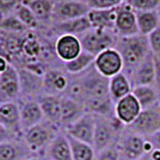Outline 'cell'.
<instances>
[{"label": "cell", "mask_w": 160, "mask_h": 160, "mask_svg": "<svg viewBox=\"0 0 160 160\" xmlns=\"http://www.w3.org/2000/svg\"><path fill=\"white\" fill-rule=\"evenodd\" d=\"M20 122L23 132L46 120L38 99L27 98L19 104Z\"/></svg>", "instance_id": "5bb4252c"}, {"label": "cell", "mask_w": 160, "mask_h": 160, "mask_svg": "<svg viewBox=\"0 0 160 160\" xmlns=\"http://www.w3.org/2000/svg\"><path fill=\"white\" fill-rule=\"evenodd\" d=\"M157 12H158V16H159V18H160V7L158 8V10H157Z\"/></svg>", "instance_id": "bcb514c9"}, {"label": "cell", "mask_w": 160, "mask_h": 160, "mask_svg": "<svg viewBox=\"0 0 160 160\" xmlns=\"http://www.w3.org/2000/svg\"><path fill=\"white\" fill-rule=\"evenodd\" d=\"M22 92L20 77L16 67L10 65L4 73L0 74V103L14 102Z\"/></svg>", "instance_id": "8fae6325"}, {"label": "cell", "mask_w": 160, "mask_h": 160, "mask_svg": "<svg viewBox=\"0 0 160 160\" xmlns=\"http://www.w3.org/2000/svg\"><path fill=\"white\" fill-rule=\"evenodd\" d=\"M93 29L115 32V23L117 17V6L108 10H90L87 14Z\"/></svg>", "instance_id": "d6986e66"}, {"label": "cell", "mask_w": 160, "mask_h": 160, "mask_svg": "<svg viewBox=\"0 0 160 160\" xmlns=\"http://www.w3.org/2000/svg\"><path fill=\"white\" fill-rule=\"evenodd\" d=\"M94 160H122L121 152L118 149L117 143L98 152L96 154V159Z\"/></svg>", "instance_id": "836d02e7"}, {"label": "cell", "mask_w": 160, "mask_h": 160, "mask_svg": "<svg viewBox=\"0 0 160 160\" xmlns=\"http://www.w3.org/2000/svg\"><path fill=\"white\" fill-rule=\"evenodd\" d=\"M23 0H0V19L13 14Z\"/></svg>", "instance_id": "e575fe53"}, {"label": "cell", "mask_w": 160, "mask_h": 160, "mask_svg": "<svg viewBox=\"0 0 160 160\" xmlns=\"http://www.w3.org/2000/svg\"><path fill=\"white\" fill-rule=\"evenodd\" d=\"M0 123L17 136L23 138L19 104H17L16 102L0 103Z\"/></svg>", "instance_id": "9a60e30c"}, {"label": "cell", "mask_w": 160, "mask_h": 160, "mask_svg": "<svg viewBox=\"0 0 160 160\" xmlns=\"http://www.w3.org/2000/svg\"><path fill=\"white\" fill-rule=\"evenodd\" d=\"M32 155L23 139L0 143V160H24Z\"/></svg>", "instance_id": "7402d4cb"}, {"label": "cell", "mask_w": 160, "mask_h": 160, "mask_svg": "<svg viewBox=\"0 0 160 160\" xmlns=\"http://www.w3.org/2000/svg\"><path fill=\"white\" fill-rule=\"evenodd\" d=\"M129 79L135 86H143V85H151L154 86V79H155V65H154V56L151 53L145 60L138 66V68L129 77Z\"/></svg>", "instance_id": "e0dca14e"}, {"label": "cell", "mask_w": 160, "mask_h": 160, "mask_svg": "<svg viewBox=\"0 0 160 160\" xmlns=\"http://www.w3.org/2000/svg\"><path fill=\"white\" fill-rule=\"evenodd\" d=\"M18 139H22V138L17 136L16 134L8 130L6 127H4L0 123V143H5V142H10V141L18 140Z\"/></svg>", "instance_id": "74e56055"}, {"label": "cell", "mask_w": 160, "mask_h": 160, "mask_svg": "<svg viewBox=\"0 0 160 160\" xmlns=\"http://www.w3.org/2000/svg\"><path fill=\"white\" fill-rule=\"evenodd\" d=\"M81 1H84V0H81Z\"/></svg>", "instance_id": "c3c4849f"}, {"label": "cell", "mask_w": 160, "mask_h": 160, "mask_svg": "<svg viewBox=\"0 0 160 160\" xmlns=\"http://www.w3.org/2000/svg\"><path fill=\"white\" fill-rule=\"evenodd\" d=\"M159 105H160V98H159Z\"/></svg>", "instance_id": "7dc6e473"}, {"label": "cell", "mask_w": 160, "mask_h": 160, "mask_svg": "<svg viewBox=\"0 0 160 160\" xmlns=\"http://www.w3.org/2000/svg\"><path fill=\"white\" fill-rule=\"evenodd\" d=\"M139 33L142 36H148L160 27V18L157 11H135Z\"/></svg>", "instance_id": "484cf974"}, {"label": "cell", "mask_w": 160, "mask_h": 160, "mask_svg": "<svg viewBox=\"0 0 160 160\" xmlns=\"http://www.w3.org/2000/svg\"><path fill=\"white\" fill-rule=\"evenodd\" d=\"M90 7L81 0H59L55 1L53 11V22L56 24L85 17L90 12Z\"/></svg>", "instance_id": "52a82bcc"}, {"label": "cell", "mask_w": 160, "mask_h": 160, "mask_svg": "<svg viewBox=\"0 0 160 160\" xmlns=\"http://www.w3.org/2000/svg\"><path fill=\"white\" fill-rule=\"evenodd\" d=\"M115 48L120 52L123 59V72L130 77L142 61L151 54V48L147 36L135 35L130 37H118Z\"/></svg>", "instance_id": "6da1fadb"}, {"label": "cell", "mask_w": 160, "mask_h": 160, "mask_svg": "<svg viewBox=\"0 0 160 160\" xmlns=\"http://www.w3.org/2000/svg\"><path fill=\"white\" fill-rule=\"evenodd\" d=\"M60 128L44 120L23 132V140L33 155L46 154L52 141L60 133Z\"/></svg>", "instance_id": "7a4b0ae2"}, {"label": "cell", "mask_w": 160, "mask_h": 160, "mask_svg": "<svg viewBox=\"0 0 160 160\" xmlns=\"http://www.w3.org/2000/svg\"><path fill=\"white\" fill-rule=\"evenodd\" d=\"M91 10H108L118 6L116 0H85Z\"/></svg>", "instance_id": "8d00e7d4"}, {"label": "cell", "mask_w": 160, "mask_h": 160, "mask_svg": "<svg viewBox=\"0 0 160 160\" xmlns=\"http://www.w3.org/2000/svg\"><path fill=\"white\" fill-rule=\"evenodd\" d=\"M0 30L7 31V32H24L27 31L28 28L18 19L16 14H10L5 18L0 19Z\"/></svg>", "instance_id": "4dcf8cb0"}, {"label": "cell", "mask_w": 160, "mask_h": 160, "mask_svg": "<svg viewBox=\"0 0 160 160\" xmlns=\"http://www.w3.org/2000/svg\"><path fill=\"white\" fill-rule=\"evenodd\" d=\"M41 50H42V48H41L40 42L37 40H35V38H27V40L23 41L22 52L28 58H31V59L37 58L41 54Z\"/></svg>", "instance_id": "1f68e13d"}, {"label": "cell", "mask_w": 160, "mask_h": 160, "mask_svg": "<svg viewBox=\"0 0 160 160\" xmlns=\"http://www.w3.org/2000/svg\"><path fill=\"white\" fill-rule=\"evenodd\" d=\"M24 160H42V158H41L40 155H32V157H29V158Z\"/></svg>", "instance_id": "ee69618b"}, {"label": "cell", "mask_w": 160, "mask_h": 160, "mask_svg": "<svg viewBox=\"0 0 160 160\" xmlns=\"http://www.w3.org/2000/svg\"><path fill=\"white\" fill-rule=\"evenodd\" d=\"M126 126L116 118L96 116V128H94L93 148L96 153L105 149L108 147L116 145L120 139L121 134L124 132Z\"/></svg>", "instance_id": "3957f363"}, {"label": "cell", "mask_w": 160, "mask_h": 160, "mask_svg": "<svg viewBox=\"0 0 160 160\" xmlns=\"http://www.w3.org/2000/svg\"><path fill=\"white\" fill-rule=\"evenodd\" d=\"M94 128H96V116L90 112H85L79 120L68 126L63 132L75 140L82 141L93 146Z\"/></svg>", "instance_id": "30bf717a"}, {"label": "cell", "mask_w": 160, "mask_h": 160, "mask_svg": "<svg viewBox=\"0 0 160 160\" xmlns=\"http://www.w3.org/2000/svg\"><path fill=\"white\" fill-rule=\"evenodd\" d=\"M134 97L140 103L142 109H147L159 103L160 94L157 91V88L151 85H143V86L133 87Z\"/></svg>", "instance_id": "4316f807"}, {"label": "cell", "mask_w": 160, "mask_h": 160, "mask_svg": "<svg viewBox=\"0 0 160 160\" xmlns=\"http://www.w3.org/2000/svg\"><path fill=\"white\" fill-rule=\"evenodd\" d=\"M94 63V56L91 54L82 50V53L79 56H77L74 60L69 61L65 65V69L71 75H79V74L86 72L90 67H92Z\"/></svg>", "instance_id": "83f0119b"}, {"label": "cell", "mask_w": 160, "mask_h": 160, "mask_svg": "<svg viewBox=\"0 0 160 160\" xmlns=\"http://www.w3.org/2000/svg\"><path fill=\"white\" fill-rule=\"evenodd\" d=\"M147 138L134 133L128 127L121 134L117 146L121 152L122 160H135L145 153V142Z\"/></svg>", "instance_id": "ba28073f"}, {"label": "cell", "mask_w": 160, "mask_h": 160, "mask_svg": "<svg viewBox=\"0 0 160 160\" xmlns=\"http://www.w3.org/2000/svg\"><path fill=\"white\" fill-rule=\"evenodd\" d=\"M87 112L84 104L66 96H61V123L62 129H66L77 120Z\"/></svg>", "instance_id": "ac0fdd59"}, {"label": "cell", "mask_w": 160, "mask_h": 160, "mask_svg": "<svg viewBox=\"0 0 160 160\" xmlns=\"http://www.w3.org/2000/svg\"><path fill=\"white\" fill-rule=\"evenodd\" d=\"M69 80L68 75L60 69H47L43 75V90L46 94L63 96L68 88Z\"/></svg>", "instance_id": "2e32d148"}, {"label": "cell", "mask_w": 160, "mask_h": 160, "mask_svg": "<svg viewBox=\"0 0 160 160\" xmlns=\"http://www.w3.org/2000/svg\"><path fill=\"white\" fill-rule=\"evenodd\" d=\"M22 4L27 5L32 11L40 23L53 22L54 0H23Z\"/></svg>", "instance_id": "d4e9b609"}, {"label": "cell", "mask_w": 160, "mask_h": 160, "mask_svg": "<svg viewBox=\"0 0 160 160\" xmlns=\"http://www.w3.org/2000/svg\"><path fill=\"white\" fill-rule=\"evenodd\" d=\"M115 33L117 37H130L139 35L136 12L129 2L117 6V17L115 23Z\"/></svg>", "instance_id": "9c48e42d"}, {"label": "cell", "mask_w": 160, "mask_h": 160, "mask_svg": "<svg viewBox=\"0 0 160 160\" xmlns=\"http://www.w3.org/2000/svg\"><path fill=\"white\" fill-rule=\"evenodd\" d=\"M10 65H11V63L8 62V60H7L6 58L2 56V55H0V74L4 73L7 68H8Z\"/></svg>", "instance_id": "ab89813d"}, {"label": "cell", "mask_w": 160, "mask_h": 160, "mask_svg": "<svg viewBox=\"0 0 160 160\" xmlns=\"http://www.w3.org/2000/svg\"><path fill=\"white\" fill-rule=\"evenodd\" d=\"M116 33L99 29H91L80 37L82 50L93 55L94 58L109 48H113L117 41Z\"/></svg>", "instance_id": "277c9868"}, {"label": "cell", "mask_w": 160, "mask_h": 160, "mask_svg": "<svg viewBox=\"0 0 160 160\" xmlns=\"http://www.w3.org/2000/svg\"><path fill=\"white\" fill-rule=\"evenodd\" d=\"M148 139L153 142L154 147L160 148V132H158L157 134H154L153 136H151V138H148Z\"/></svg>", "instance_id": "60d3db41"}, {"label": "cell", "mask_w": 160, "mask_h": 160, "mask_svg": "<svg viewBox=\"0 0 160 160\" xmlns=\"http://www.w3.org/2000/svg\"><path fill=\"white\" fill-rule=\"evenodd\" d=\"M94 68L104 78H112L123 72L124 63L120 52L116 48H109L94 58Z\"/></svg>", "instance_id": "8992f818"}, {"label": "cell", "mask_w": 160, "mask_h": 160, "mask_svg": "<svg viewBox=\"0 0 160 160\" xmlns=\"http://www.w3.org/2000/svg\"><path fill=\"white\" fill-rule=\"evenodd\" d=\"M135 11H157L160 7V0H129Z\"/></svg>", "instance_id": "d6a6232c"}, {"label": "cell", "mask_w": 160, "mask_h": 160, "mask_svg": "<svg viewBox=\"0 0 160 160\" xmlns=\"http://www.w3.org/2000/svg\"><path fill=\"white\" fill-rule=\"evenodd\" d=\"M68 136V135H67ZM72 157L73 160H94L96 159V151L92 145H88L86 142L75 140L73 138L68 136Z\"/></svg>", "instance_id": "f1b7e54d"}, {"label": "cell", "mask_w": 160, "mask_h": 160, "mask_svg": "<svg viewBox=\"0 0 160 160\" xmlns=\"http://www.w3.org/2000/svg\"><path fill=\"white\" fill-rule=\"evenodd\" d=\"M147 38L151 48V53L154 55V58L160 59V27L157 28L152 33H149Z\"/></svg>", "instance_id": "d590c367"}, {"label": "cell", "mask_w": 160, "mask_h": 160, "mask_svg": "<svg viewBox=\"0 0 160 160\" xmlns=\"http://www.w3.org/2000/svg\"><path fill=\"white\" fill-rule=\"evenodd\" d=\"M154 56V55H153ZM154 65H155V79H154V87L160 94V59L154 58Z\"/></svg>", "instance_id": "f35d334b"}, {"label": "cell", "mask_w": 160, "mask_h": 160, "mask_svg": "<svg viewBox=\"0 0 160 160\" xmlns=\"http://www.w3.org/2000/svg\"><path fill=\"white\" fill-rule=\"evenodd\" d=\"M44 118L61 129V96L43 94L38 98Z\"/></svg>", "instance_id": "44dd1931"}, {"label": "cell", "mask_w": 160, "mask_h": 160, "mask_svg": "<svg viewBox=\"0 0 160 160\" xmlns=\"http://www.w3.org/2000/svg\"><path fill=\"white\" fill-rule=\"evenodd\" d=\"M44 155L48 160H73L69 140L65 132H60L56 135Z\"/></svg>", "instance_id": "ffe728a7"}, {"label": "cell", "mask_w": 160, "mask_h": 160, "mask_svg": "<svg viewBox=\"0 0 160 160\" xmlns=\"http://www.w3.org/2000/svg\"><path fill=\"white\" fill-rule=\"evenodd\" d=\"M117 1V4L121 5V4H126V2H129V0H116Z\"/></svg>", "instance_id": "f6af8a7d"}, {"label": "cell", "mask_w": 160, "mask_h": 160, "mask_svg": "<svg viewBox=\"0 0 160 160\" xmlns=\"http://www.w3.org/2000/svg\"><path fill=\"white\" fill-rule=\"evenodd\" d=\"M134 133L145 138H151L160 132V105L159 103L153 107L142 109L138 118L128 127Z\"/></svg>", "instance_id": "5b68a950"}, {"label": "cell", "mask_w": 160, "mask_h": 160, "mask_svg": "<svg viewBox=\"0 0 160 160\" xmlns=\"http://www.w3.org/2000/svg\"><path fill=\"white\" fill-rule=\"evenodd\" d=\"M149 155H151L152 160H160V148L155 147L153 151L149 153Z\"/></svg>", "instance_id": "b9f144b4"}, {"label": "cell", "mask_w": 160, "mask_h": 160, "mask_svg": "<svg viewBox=\"0 0 160 160\" xmlns=\"http://www.w3.org/2000/svg\"><path fill=\"white\" fill-rule=\"evenodd\" d=\"M91 29H92V24L87 16L77 18V19L68 20V22H63V23H59L55 27V30L58 32H60V35L67 33V35L77 36L79 38Z\"/></svg>", "instance_id": "cb8c5ba5"}, {"label": "cell", "mask_w": 160, "mask_h": 160, "mask_svg": "<svg viewBox=\"0 0 160 160\" xmlns=\"http://www.w3.org/2000/svg\"><path fill=\"white\" fill-rule=\"evenodd\" d=\"M55 53L63 63L74 60L82 53L80 38L73 35H60L55 42Z\"/></svg>", "instance_id": "7c38bea8"}, {"label": "cell", "mask_w": 160, "mask_h": 160, "mask_svg": "<svg viewBox=\"0 0 160 160\" xmlns=\"http://www.w3.org/2000/svg\"><path fill=\"white\" fill-rule=\"evenodd\" d=\"M14 14L18 17V19L28 28V29H36L38 27L40 22L36 18V16L32 13V11L24 4H20L18 8L16 10Z\"/></svg>", "instance_id": "f546056e"}, {"label": "cell", "mask_w": 160, "mask_h": 160, "mask_svg": "<svg viewBox=\"0 0 160 160\" xmlns=\"http://www.w3.org/2000/svg\"><path fill=\"white\" fill-rule=\"evenodd\" d=\"M135 160H152V158H151L149 154H143L142 157H140V158H138V159H135Z\"/></svg>", "instance_id": "7bdbcfd3"}, {"label": "cell", "mask_w": 160, "mask_h": 160, "mask_svg": "<svg viewBox=\"0 0 160 160\" xmlns=\"http://www.w3.org/2000/svg\"><path fill=\"white\" fill-rule=\"evenodd\" d=\"M133 92V84L124 72L115 75L109 79V94L113 103Z\"/></svg>", "instance_id": "603a6c76"}, {"label": "cell", "mask_w": 160, "mask_h": 160, "mask_svg": "<svg viewBox=\"0 0 160 160\" xmlns=\"http://www.w3.org/2000/svg\"><path fill=\"white\" fill-rule=\"evenodd\" d=\"M141 111L142 108L133 93L128 94L117 103H115V116L126 127H129L138 118Z\"/></svg>", "instance_id": "4fadbf2b"}]
</instances>
